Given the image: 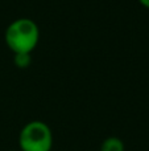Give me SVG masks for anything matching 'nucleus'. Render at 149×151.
<instances>
[{
	"label": "nucleus",
	"instance_id": "1",
	"mask_svg": "<svg viewBox=\"0 0 149 151\" xmlns=\"http://www.w3.org/2000/svg\"><path fill=\"white\" fill-rule=\"evenodd\" d=\"M4 40L9 50L15 53H32L40 41V28L32 19L20 17L8 24Z\"/></svg>",
	"mask_w": 149,
	"mask_h": 151
},
{
	"label": "nucleus",
	"instance_id": "2",
	"mask_svg": "<svg viewBox=\"0 0 149 151\" xmlns=\"http://www.w3.org/2000/svg\"><path fill=\"white\" fill-rule=\"evenodd\" d=\"M53 142L52 129L44 121H31L23 126L18 134L21 151H52Z\"/></svg>",
	"mask_w": 149,
	"mask_h": 151
},
{
	"label": "nucleus",
	"instance_id": "3",
	"mask_svg": "<svg viewBox=\"0 0 149 151\" xmlns=\"http://www.w3.org/2000/svg\"><path fill=\"white\" fill-rule=\"evenodd\" d=\"M100 151H126V146L119 137H107L100 145Z\"/></svg>",
	"mask_w": 149,
	"mask_h": 151
},
{
	"label": "nucleus",
	"instance_id": "4",
	"mask_svg": "<svg viewBox=\"0 0 149 151\" xmlns=\"http://www.w3.org/2000/svg\"><path fill=\"white\" fill-rule=\"evenodd\" d=\"M32 61V53H15L13 56V63L18 69H26L31 66Z\"/></svg>",
	"mask_w": 149,
	"mask_h": 151
},
{
	"label": "nucleus",
	"instance_id": "5",
	"mask_svg": "<svg viewBox=\"0 0 149 151\" xmlns=\"http://www.w3.org/2000/svg\"><path fill=\"white\" fill-rule=\"evenodd\" d=\"M137 1H139L140 4H141L144 8H147V9H149V0H137Z\"/></svg>",
	"mask_w": 149,
	"mask_h": 151
},
{
	"label": "nucleus",
	"instance_id": "6",
	"mask_svg": "<svg viewBox=\"0 0 149 151\" xmlns=\"http://www.w3.org/2000/svg\"><path fill=\"white\" fill-rule=\"evenodd\" d=\"M52 151H53V150H52Z\"/></svg>",
	"mask_w": 149,
	"mask_h": 151
}]
</instances>
